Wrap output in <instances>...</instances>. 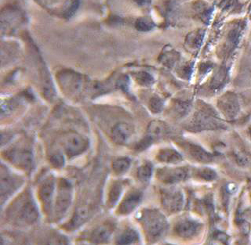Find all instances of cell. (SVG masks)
Wrapping results in <instances>:
<instances>
[{
    "label": "cell",
    "instance_id": "d6a6232c",
    "mask_svg": "<svg viewBox=\"0 0 251 245\" xmlns=\"http://www.w3.org/2000/svg\"><path fill=\"white\" fill-rule=\"evenodd\" d=\"M117 86L119 88L124 91H127L129 89V80L127 76H123L117 82Z\"/></svg>",
    "mask_w": 251,
    "mask_h": 245
},
{
    "label": "cell",
    "instance_id": "7a4b0ae2",
    "mask_svg": "<svg viewBox=\"0 0 251 245\" xmlns=\"http://www.w3.org/2000/svg\"><path fill=\"white\" fill-rule=\"evenodd\" d=\"M140 222L150 242L159 241L167 233L168 228L167 220L163 214L157 210H144Z\"/></svg>",
    "mask_w": 251,
    "mask_h": 245
},
{
    "label": "cell",
    "instance_id": "1f68e13d",
    "mask_svg": "<svg viewBox=\"0 0 251 245\" xmlns=\"http://www.w3.org/2000/svg\"><path fill=\"white\" fill-rule=\"evenodd\" d=\"M176 110L180 115H184L190 110V104L186 102L178 103L176 104Z\"/></svg>",
    "mask_w": 251,
    "mask_h": 245
},
{
    "label": "cell",
    "instance_id": "4fadbf2b",
    "mask_svg": "<svg viewBox=\"0 0 251 245\" xmlns=\"http://www.w3.org/2000/svg\"><path fill=\"white\" fill-rule=\"evenodd\" d=\"M142 200V194L137 190H133L125 197L118 208V212L120 215H129L134 211L139 205Z\"/></svg>",
    "mask_w": 251,
    "mask_h": 245
},
{
    "label": "cell",
    "instance_id": "8992f818",
    "mask_svg": "<svg viewBox=\"0 0 251 245\" xmlns=\"http://www.w3.org/2000/svg\"><path fill=\"white\" fill-rule=\"evenodd\" d=\"M23 179L18 175L14 174L8 169H1V202L2 205L16 190L23 184Z\"/></svg>",
    "mask_w": 251,
    "mask_h": 245
},
{
    "label": "cell",
    "instance_id": "836d02e7",
    "mask_svg": "<svg viewBox=\"0 0 251 245\" xmlns=\"http://www.w3.org/2000/svg\"><path fill=\"white\" fill-rule=\"evenodd\" d=\"M236 161H237L238 164L240 165H247L249 163V159L247 158L246 155H243V154H238L236 155Z\"/></svg>",
    "mask_w": 251,
    "mask_h": 245
},
{
    "label": "cell",
    "instance_id": "74e56055",
    "mask_svg": "<svg viewBox=\"0 0 251 245\" xmlns=\"http://www.w3.org/2000/svg\"><path fill=\"white\" fill-rule=\"evenodd\" d=\"M147 0H135V2H137V4L143 5L145 4Z\"/></svg>",
    "mask_w": 251,
    "mask_h": 245
},
{
    "label": "cell",
    "instance_id": "83f0119b",
    "mask_svg": "<svg viewBox=\"0 0 251 245\" xmlns=\"http://www.w3.org/2000/svg\"><path fill=\"white\" fill-rule=\"evenodd\" d=\"M204 35H205V33H204V31H202V30H200L195 35L192 34V36H190L191 40H188V43L190 44L191 46L196 48V49L200 47V45H202V44Z\"/></svg>",
    "mask_w": 251,
    "mask_h": 245
},
{
    "label": "cell",
    "instance_id": "d6986e66",
    "mask_svg": "<svg viewBox=\"0 0 251 245\" xmlns=\"http://www.w3.org/2000/svg\"><path fill=\"white\" fill-rule=\"evenodd\" d=\"M88 211L85 208H79L75 213L72 220L69 222V224L66 225L67 229H77L86 222V219L88 218Z\"/></svg>",
    "mask_w": 251,
    "mask_h": 245
},
{
    "label": "cell",
    "instance_id": "e575fe53",
    "mask_svg": "<svg viewBox=\"0 0 251 245\" xmlns=\"http://www.w3.org/2000/svg\"><path fill=\"white\" fill-rule=\"evenodd\" d=\"M213 67V65L210 63H204L200 65V71L202 74H206L208 71H210V69Z\"/></svg>",
    "mask_w": 251,
    "mask_h": 245
},
{
    "label": "cell",
    "instance_id": "3957f363",
    "mask_svg": "<svg viewBox=\"0 0 251 245\" xmlns=\"http://www.w3.org/2000/svg\"><path fill=\"white\" fill-rule=\"evenodd\" d=\"M73 200V187L68 181L60 179L57 185V196L54 203L53 215L55 219L60 220L65 216L70 208Z\"/></svg>",
    "mask_w": 251,
    "mask_h": 245
},
{
    "label": "cell",
    "instance_id": "2e32d148",
    "mask_svg": "<svg viewBox=\"0 0 251 245\" xmlns=\"http://www.w3.org/2000/svg\"><path fill=\"white\" fill-rule=\"evenodd\" d=\"M112 235V229L109 225H100L90 234V240L95 244L107 243Z\"/></svg>",
    "mask_w": 251,
    "mask_h": 245
},
{
    "label": "cell",
    "instance_id": "52a82bcc",
    "mask_svg": "<svg viewBox=\"0 0 251 245\" xmlns=\"http://www.w3.org/2000/svg\"><path fill=\"white\" fill-rule=\"evenodd\" d=\"M56 182L53 176L47 177L43 181L39 188V198L43 204V210L45 211L47 216H51L53 214V198L56 191Z\"/></svg>",
    "mask_w": 251,
    "mask_h": 245
},
{
    "label": "cell",
    "instance_id": "f546056e",
    "mask_svg": "<svg viewBox=\"0 0 251 245\" xmlns=\"http://www.w3.org/2000/svg\"><path fill=\"white\" fill-rule=\"evenodd\" d=\"M50 162L55 168H62L65 165V157L61 154L56 153L50 157Z\"/></svg>",
    "mask_w": 251,
    "mask_h": 245
},
{
    "label": "cell",
    "instance_id": "f35d334b",
    "mask_svg": "<svg viewBox=\"0 0 251 245\" xmlns=\"http://www.w3.org/2000/svg\"><path fill=\"white\" fill-rule=\"evenodd\" d=\"M249 134H250V136H251V127H250V129H249Z\"/></svg>",
    "mask_w": 251,
    "mask_h": 245
},
{
    "label": "cell",
    "instance_id": "ac0fdd59",
    "mask_svg": "<svg viewBox=\"0 0 251 245\" xmlns=\"http://www.w3.org/2000/svg\"><path fill=\"white\" fill-rule=\"evenodd\" d=\"M167 132L168 127L167 125L160 121H153L148 127V135L153 139L163 137Z\"/></svg>",
    "mask_w": 251,
    "mask_h": 245
},
{
    "label": "cell",
    "instance_id": "277c9868",
    "mask_svg": "<svg viewBox=\"0 0 251 245\" xmlns=\"http://www.w3.org/2000/svg\"><path fill=\"white\" fill-rule=\"evenodd\" d=\"M63 148L69 158L82 155L89 147V140L75 132L67 133L62 137Z\"/></svg>",
    "mask_w": 251,
    "mask_h": 245
},
{
    "label": "cell",
    "instance_id": "d4e9b609",
    "mask_svg": "<svg viewBox=\"0 0 251 245\" xmlns=\"http://www.w3.org/2000/svg\"><path fill=\"white\" fill-rule=\"evenodd\" d=\"M155 26V24L153 23L151 19L148 18H141L136 22V28L139 31L142 32H148L152 29Z\"/></svg>",
    "mask_w": 251,
    "mask_h": 245
},
{
    "label": "cell",
    "instance_id": "e0dca14e",
    "mask_svg": "<svg viewBox=\"0 0 251 245\" xmlns=\"http://www.w3.org/2000/svg\"><path fill=\"white\" fill-rule=\"evenodd\" d=\"M156 157L161 162L167 164H177L182 161V155L176 150L171 148L160 150Z\"/></svg>",
    "mask_w": 251,
    "mask_h": 245
},
{
    "label": "cell",
    "instance_id": "5b68a950",
    "mask_svg": "<svg viewBox=\"0 0 251 245\" xmlns=\"http://www.w3.org/2000/svg\"><path fill=\"white\" fill-rule=\"evenodd\" d=\"M4 155L8 161L22 170L30 172L33 169V155L29 150L13 148L6 151Z\"/></svg>",
    "mask_w": 251,
    "mask_h": 245
},
{
    "label": "cell",
    "instance_id": "4dcf8cb0",
    "mask_svg": "<svg viewBox=\"0 0 251 245\" xmlns=\"http://www.w3.org/2000/svg\"><path fill=\"white\" fill-rule=\"evenodd\" d=\"M154 141V139L150 137L149 135H147L146 137L144 138L142 140L137 143L135 149L137 151H142L144 150L147 149L149 146L151 145V143Z\"/></svg>",
    "mask_w": 251,
    "mask_h": 245
},
{
    "label": "cell",
    "instance_id": "7402d4cb",
    "mask_svg": "<svg viewBox=\"0 0 251 245\" xmlns=\"http://www.w3.org/2000/svg\"><path fill=\"white\" fill-rule=\"evenodd\" d=\"M122 190L123 186L120 182H116L112 185L108 194V204L110 208H112L117 204L118 200L121 196Z\"/></svg>",
    "mask_w": 251,
    "mask_h": 245
},
{
    "label": "cell",
    "instance_id": "9c48e42d",
    "mask_svg": "<svg viewBox=\"0 0 251 245\" xmlns=\"http://www.w3.org/2000/svg\"><path fill=\"white\" fill-rule=\"evenodd\" d=\"M188 169L184 167L181 168H164L160 169L157 173V177L161 182L167 184H175L177 182L186 180L188 178Z\"/></svg>",
    "mask_w": 251,
    "mask_h": 245
},
{
    "label": "cell",
    "instance_id": "ba28073f",
    "mask_svg": "<svg viewBox=\"0 0 251 245\" xmlns=\"http://www.w3.org/2000/svg\"><path fill=\"white\" fill-rule=\"evenodd\" d=\"M163 208L170 213L180 212L184 205V196L180 190H165L162 193Z\"/></svg>",
    "mask_w": 251,
    "mask_h": 245
},
{
    "label": "cell",
    "instance_id": "f1b7e54d",
    "mask_svg": "<svg viewBox=\"0 0 251 245\" xmlns=\"http://www.w3.org/2000/svg\"><path fill=\"white\" fill-rule=\"evenodd\" d=\"M149 108L154 114H159L163 109V100L159 97H153L149 103Z\"/></svg>",
    "mask_w": 251,
    "mask_h": 245
},
{
    "label": "cell",
    "instance_id": "7c38bea8",
    "mask_svg": "<svg viewBox=\"0 0 251 245\" xmlns=\"http://www.w3.org/2000/svg\"><path fill=\"white\" fill-rule=\"evenodd\" d=\"M200 228H201V224L196 220L184 219V220H180L175 225V233L180 237L184 238H191L199 233Z\"/></svg>",
    "mask_w": 251,
    "mask_h": 245
},
{
    "label": "cell",
    "instance_id": "30bf717a",
    "mask_svg": "<svg viewBox=\"0 0 251 245\" xmlns=\"http://www.w3.org/2000/svg\"><path fill=\"white\" fill-rule=\"evenodd\" d=\"M218 107L227 118L232 119L239 114V104L237 96L233 93H226L218 101Z\"/></svg>",
    "mask_w": 251,
    "mask_h": 245
},
{
    "label": "cell",
    "instance_id": "4316f807",
    "mask_svg": "<svg viewBox=\"0 0 251 245\" xmlns=\"http://www.w3.org/2000/svg\"><path fill=\"white\" fill-rule=\"evenodd\" d=\"M136 79H137V83L144 87H150L154 83L153 77L147 72L137 73L136 75Z\"/></svg>",
    "mask_w": 251,
    "mask_h": 245
},
{
    "label": "cell",
    "instance_id": "d590c367",
    "mask_svg": "<svg viewBox=\"0 0 251 245\" xmlns=\"http://www.w3.org/2000/svg\"><path fill=\"white\" fill-rule=\"evenodd\" d=\"M192 72V65H187L183 68V73H184V76L189 77L191 76V74Z\"/></svg>",
    "mask_w": 251,
    "mask_h": 245
},
{
    "label": "cell",
    "instance_id": "6da1fadb",
    "mask_svg": "<svg viewBox=\"0 0 251 245\" xmlns=\"http://www.w3.org/2000/svg\"><path fill=\"white\" fill-rule=\"evenodd\" d=\"M8 216L13 223L18 225H29L35 223L39 219V211L31 193H23L10 206Z\"/></svg>",
    "mask_w": 251,
    "mask_h": 245
},
{
    "label": "cell",
    "instance_id": "603a6c76",
    "mask_svg": "<svg viewBox=\"0 0 251 245\" xmlns=\"http://www.w3.org/2000/svg\"><path fill=\"white\" fill-rule=\"evenodd\" d=\"M153 167L150 163H145L137 169V178L141 182H147L152 175Z\"/></svg>",
    "mask_w": 251,
    "mask_h": 245
},
{
    "label": "cell",
    "instance_id": "44dd1931",
    "mask_svg": "<svg viewBox=\"0 0 251 245\" xmlns=\"http://www.w3.org/2000/svg\"><path fill=\"white\" fill-rule=\"evenodd\" d=\"M131 165V161L128 157H120L116 159L112 164L114 173L117 175L124 174L129 170Z\"/></svg>",
    "mask_w": 251,
    "mask_h": 245
},
{
    "label": "cell",
    "instance_id": "484cf974",
    "mask_svg": "<svg viewBox=\"0 0 251 245\" xmlns=\"http://www.w3.org/2000/svg\"><path fill=\"white\" fill-rule=\"evenodd\" d=\"M197 176L199 178H201L202 180L206 181V182H210L217 178V173L215 171L212 169L206 168V169H201L197 172Z\"/></svg>",
    "mask_w": 251,
    "mask_h": 245
},
{
    "label": "cell",
    "instance_id": "ffe728a7",
    "mask_svg": "<svg viewBox=\"0 0 251 245\" xmlns=\"http://www.w3.org/2000/svg\"><path fill=\"white\" fill-rule=\"evenodd\" d=\"M139 241V235L133 229H127L118 237L116 243L119 245H131L137 243Z\"/></svg>",
    "mask_w": 251,
    "mask_h": 245
},
{
    "label": "cell",
    "instance_id": "8d00e7d4",
    "mask_svg": "<svg viewBox=\"0 0 251 245\" xmlns=\"http://www.w3.org/2000/svg\"><path fill=\"white\" fill-rule=\"evenodd\" d=\"M216 237H217V239L220 240V241L224 242V243H226V241L227 240V236L223 233H216Z\"/></svg>",
    "mask_w": 251,
    "mask_h": 245
},
{
    "label": "cell",
    "instance_id": "8fae6325",
    "mask_svg": "<svg viewBox=\"0 0 251 245\" xmlns=\"http://www.w3.org/2000/svg\"><path fill=\"white\" fill-rule=\"evenodd\" d=\"M223 124L219 120L214 118L212 113L209 112H199L195 116L194 127L197 130H212L222 128Z\"/></svg>",
    "mask_w": 251,
    "mask_h": 245
},
{
    "label": "cell",
    "instance_id": "cb8c5ba5",
    "mask_svg": "<svg viewBox=\"0 0 251 245\" xmlns=\"http://www.w3.org/2000/svg\"><path fill=\"white\" fill-rule=\"evenodd\" d=\"M227 76V71L226 69L222 68L218 70V72L216 73L214 78L212 79L211 87L214 89H218L223 86L224 83Z\"/></svg>",
    "mask_w": 251,
    "mask_h": 245
},
{
    "label": "cell",
    "instance_id": "5bb4252c",
    "mask_svg": "<svg viewBox=\"0 0 251 245\" xmlns=\"http://www.w3.org/2000/svg\"><path fill=\"white\" fill-rule=\"evenodd\" d=\"M133 134V127L125 122L118 123L112 130V139L118 144H126L131 139Z\"/></svg>",
    "mask_w": 251,
    "mask_h": 245
},
{
    "label": "cell",
    "instance_id": "9a60e30c",
    "mask_svg": "<svg viewBox=\"0 0 251 245\" xmlns=\"http://www.w3.org/2000/svg\"><path fill=\"white\" fill-rule=\"evenodd\" d=\"M188 153L192 156V158H194L196 161L201 163H209L213 161V155L209 153L206 150H204L200 146L196 144L189 143L187 147Z\"/></svg>",
    "mask_w": 251,
    "mask_h": 245
}]
</instances>
